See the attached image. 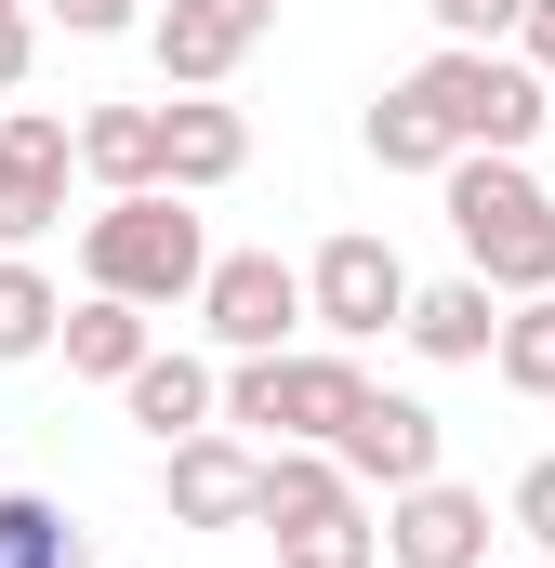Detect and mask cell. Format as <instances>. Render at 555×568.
Masks as SVG:
<instances>
[{
	"label": "cell",
	"instance_id": "13",
	"mask_svg": "<svg viewBox=\"0 0 555 568\" xmlns=\"http://www.w3.org/2000/svg\"><path fill=\"white\" fill-rule=\"evenodd\" d=\"M159 120H172V199H212V185L252 172V120H239L225 93H172Z\"/></svg>",
	"mask_w": 555,
	"mask_h": 568
},
{
	"label": "cell",
	"instance_id": "24",
	"mask_svg": "<svg viewBox=\"0 0 555 568\" xmlns=\"http://www.w3.org/2000/svg\"><path fill=\"white\" fill-rule=\"evenodd\" d=\"M40 13H53L67 40H133L145 27V0H40Z\"/></svg>",
	"mask_w": 555,
	"mask_h": 568
},
{
	"label": "cell",
	"instance_id": "11",
	"mask_svg": "<svg viewBox=\"0 0 555 568\" xmlns=\"http://www.w3.org/2000/svg\"><path fill=\"white\" fill-rule=\"evenodd\" d=\"M384 556L397 568H490V489H463V476H423L384 503Z\"/></svg>",
	"mask_w": 555,
	"mask_h": 568
},
{
	"label": "cell",
	"instance_id": "7",
	"mask_svg": "<svg viewBox=\"0 0 555 568\" xmlns=\"http://www.w3.org/2000/svg\"><path fill=\"white\" fill-rule=\"evenodd\" d=\"M304 317H317V304H304V265H278V252H212V278H199V331H212L225 357H278Z\"/></svg>",
	"mask_w": 555,
	"mask_h": 568
},
{
	"label": "cell",
	"instance_id": "20",
	"mask_svg": "<svg viewBox=\"0 0 555 568\" xmlns=\"http://www.w3.org/2000/svg\"><path fill=\"white\" fill-rule=\"evenodd\" d=\"M0 568H93V542L67 529L53 489H0Z\"/></svg>",
	"mask_w": 555,
	"mask_h": 568
},
{
	"label": "cell",
	"instance_id": "28",
	"mask_svg": "<svg viewBox=\"0 0 555 568\" xmlns=\"http://www.w3.org/2000/svg\"><path fill=\"white\" fill-rule=\"evenodd\" d=\"M543 145H555V133H543Z\"/></svg>",
	"mask_w": 555,
	"mask_h": 568
},
{
	"label": "cell",
	"instance_id": "5",
	"mask_svg": "<svg viewBox=\"0 0 555 568\" xmlns=\"http://www.w3.org/2000/svg\"><path fill=\"white\" fill-rule=\"evenodd\" d=\"M411 265H397V239H371V225H344V239H317V265H304V304H317V331L331 344H384V331H411Z\"/></svg>",
	"mask_w": 555,
	"mask_h": 568
},
{
	"label": "cell",
	"instance_id": "26",
	"mask_svg": "<svg viewBox=\"0 0 555 568\" xmlns=\"http://www.w3.org/2000/svg\"><path fill=\"white\" fill-rule=\"evenodd\" d=\"M27 67H40V13L0 0V93H27Z\"/></svg>",
	"mask_w": 555,
	"mask_h": 568
},
{
	"label": "cell",
	"instance_id": "18",
	"mask_svg": "<svg viewBox=\"0 0 555 568\" xmlns=\"http://www.w3.org/2000/svg\"><path fill=\"white\" fill-rule=\"evenodd\" d=\"M371 159H384V172H450V159H463V133H450L411 80H397V93H371Z\"/></svg>",
	"mask_w": 555,
	"mask_h": 568
},
{
	"label": "cell",
	"instance_id": "14",
	"mask_svg": "<svg viewBox=\"0 0 555 568\" xmlns=\"http://www.w3.org/2000/svg\"><path fill=\"white\" fill-rule=\"evenodd\" d=\"M80 172H93L107 199L172 185V120H159V106H93V120H80Z\"/></svg>",
	"mask_w": 555,
	"mask_h": 568
},
{
	"label": "cell",
	"instance_id": "10",
	"mask_svg": "<svg viewBox=\"0 0 555 568\" xmlns=\"http://www.w3.org/2000/svg\"><path fill=\"white\" fill-rule=\"evenodd\" d=\"M331 449H344V476H357V489H384V503H397V489H423V476H436L450 424H436L423 397H397V384H371V397H357V424L331 436Z\"/></svg>",
	"mask_w": 555,
	"mask_h": 568
},
{
	"label": "cell",
	"instance_id": "9",
	"mask_svg": "<svg viewBox=\"0 0 555 568\" xmlns=\"http://www.w3.org/2000/svg\"><path fill=\"white\" fill-rule=\"evenodd\" d=\"M67 172H80V133L53 106H13L0 120V252H27V239L67 225Z\"/></svg>",
	"mask_w": 555,
	"mask_h": 568
},
{
	"label": "cell",
	"instance_id": "17",
	"mask_svg": "<svg viewBox=\"0 0 555 568\" xmlns=\"http://www.w3.org/2000/svg\"><path fill=\"white\" fill-rule=\"evenodd\" d=\"M278 568H384L371 503L344 489V503H317V516H278Z\"/></svg>",
	"mask_w": 555,
	"mask_h": 568
},
{
	"label": "cell",
	"instance_id": "8",
	"mask_svg": "<svg viewBox=\"0 0 555 568\" xmlns=\"http://www.w3.org/2000/svg\"><path fill=\"white\" fill-rule=\"evenodd\" d=\"M159 489H172V529H265V449L252 436H172L159 449Z\"/></svg>",
	"mask_w": 555,
	"mask_h": 568
},
{
	"label": "cell",
	"instance_id": "21",
	"mask_svg": "<svg viewBox=\"0 0 555 568\" xmlns=\"http://www.w3.org/2000/svg\"><path fill=\"white\" fill-rule=\"evenodd\" d=\"M490 371H503L516 397H555V291L503 304V344H490Z\"/></svg>",
	"mask_w": 555,
	"mask_h": 568
},
{
	"label": "cell",
	"instance_id": "27",
	"mask_svg": "<svg viewBox=\"0 0 555 568\" xmlns=\"http://www.w3.org/2000/svg\"><path fill=\"white\" fill-rule=\"evenodd\" d=\"M516 53H529V67L555 80V0H529V27H516Z\"/></svg>",
	"mask_w": 555,
	"mask_h": 568
},
{
	"label": "cell",
	"instance_id": "6",
	"mask_svg": "<svg viewBox=\"0 0 555 568\" xmlns=\"http://www.w3.org/2000/svg\"><path fill=\"white\" fill-rule=\"evenodd\" d=\"M265 40H278V0H159L145 13V53H159L172 93H225Z\"/></svg>",
	"mask_w": 555,
	"mask_h": 568
},
{
	"label": "cell",
	"instance_id": "12",
	"mask_svg": "<svg viewBox=\"0 0 555 568\" xmlns=\"http://www.w3.org/2000/svg\"><path fill=\"white\" fill-rule=\"evenodd\" d=\"M490 344H503V291L476 278H436V291H411V357H436V371H490Z\"/></svg>",
	"mask_w": 555,
	"mask_h": 568
},
{
	"label": "cell",
	"instance_id": "25",
	"mask_svg": "<svg viewBox=\"0 0 555 568\" xmlns=\"http://www.w3.org/2000/svg\"><path fill=\"white\" fill-rule=\"evenodd\" d=\"M503 516H516V529H529V542L555 556V449L529 463V476H516V503H503Z\"/></svg>",
	"mask_w": 555,
	"mask_h": 568
},
{
	"label": "cell",
	"instance_id": "3",
	"mask_svg": "<svg viewBox=\"0 0 555 568\" xmlns=\"http://www.w3.org/2000/svg\"><path fill=\"white\" fill-rule=\"evenodd\" d=\"M411 93L450 120L463 145H490V159H529V145L555 133V80L529 67V53H476V40H436L411 67Z\"/></svg>",
	"mask_w": 555,
	"mask_h": 568
},
{
	"label": "cell",
	"instance_id": "19",
	"mask_svg": "<svg viewBox=\"0 0 555 568\" xmlns=\"http://www.w3.org/2000/svg\"><path fill=\"white\" fill-rule=\"evenodd\" d=\"M53 344H67V291L40 278L27 252H0V371L13 357H53Z\"/></svg>",
	"mask_w": 555,
	"mask_h": 568
},
{
	"label": "cell",
	"instance_id": "23",
	"mask_svg": "<svg viewBox=\"0 0 555 568\" xmlns=\"http://www.w3.org/2000/svg\"><path fill=\"white\" fill-rule=\"evenodd\" d=\"M423 13H436V40H476V53H503L529 27V0H423Z\"/></svg>",
	"mask_w": 555,
	"mask_h": 568
},
{
	"label": "cell",
	"instance_id": "16",
	"mask_svg": "<svg viewBox=\"0 0 555 568\" xmlns=\"http://www.w3.org/2000/svg\"><path fill=\"white\" fill-rule=\"evenodd\" d=\"M145 357H159V344H145V304H120V291H80V304H67V371H80V384H133Z\"/></svg>",
	"mask_w": 555,
	"mask_h": 568
},
{
	"label": "cell",
	"instance_id": "4",
	"mask_svg": "<svg viewBox=\"0 0 555 568\" xmlns=\"http://www.w3.org/2000/svg\"><path fill=\"white\" fill-rule=\"evenodd\" d=\"M357 397H371L357 344H278V357H239L225 371V424L278 436V449H331V436L357 424Z\"/></svg>",
	"mask_w": 555,
	"mask_h": 568
},
{
	"label": "cell",
	"instance_id": "1",
	"mask_svg": "<svg viewBox=\"0 0 555 568\" xmlns=\"http://www.w3.org/2000/svg\"><path fill=\"white\" fill-rule=\"evenodd\" d=\"M436 199H450V239H463V265L503 291V304H529L555 291V199L529 159H490V145H463L450 172H436Z\"/></svg>",
	"mask_w": 555,
	"mask_h": 568
},
{
	"label": "cell",
	"instance_id": "15",
	"mask_svg": "<svg viewBox=\"0 0 555 568\" xmlns=\"http://www.w3.org/2000/svg\"><path fill=\"white\" fill-rule=\"evenodd\" d=\"M120 397H133V424L159 436V449H172V436H212V424H225V384H212V357H172V344L145 357Z\"/></svg>",
	"mask_w": 555,
	"mask_h": 568
},
{
	"label": "cell",
	"instance_id": "2",
	"mask_svg": "<svg viewBox=\"0 0 555 568\" xmlns=\"http://www.w3.org/2000/svg\"><path fill=\"white\" fill-rule=\"evenodd\" d=\"M199 278H212V239H199V212H185L172 185L107 199V212L80 225V291H120V304H199Z\"/></svg>",
	"mask_w": 555,
	"mask_h": 568
},
{
	"label": "cell",
	"instance_id": "22",
	"mask_svg": "<svg viewBox=\"0 0 555 568\" xmlns=\"http://www.w3.org/2000/svg\"><path fill=\"white\" fill-rule=\"evenodd\" d=\"M357 476H344V449H265V529L278 516H317V503H344Z\"/></svg>",
	"mask_w": 555,
	"mask_h": 568
}]
</instances>
